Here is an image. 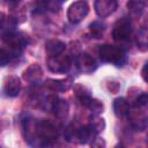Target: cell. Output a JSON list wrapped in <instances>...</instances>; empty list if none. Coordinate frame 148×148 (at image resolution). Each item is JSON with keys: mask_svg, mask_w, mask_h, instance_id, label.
I'll return each mask as SVG.
<instances>
[{"mask_svg": "<svg viewBox=\"0 0 148 148\" xmlns=\"http://www.w3.org/2000/svg\"><path fill=\"white\" fill-rule=\"evenodd\" d=\"M98 56L102 61L109 62L116 66H123L126 61V51L119 46L114 45H101L98 49Z\"/></svg>", "mask_w": 148, "mask_h": 148, "instance_id": "cell-1", "label": "cell"}, {"mask_svg": "<svg viewBox=\"0 0 148 148\" xmlns=\"http://www.w3.org/2000/svg\"><path fill=\"white\" fill-rule=\"evenodd\" d=\"M2 40L5 44L9 46L10 51L18 54L29 43V37L23 32H14L7 30L2 32Z\"/></svg>", "mask_w": 148, "mask_h": 148, "instance_id": "cell-2", "label": "cell"}, {"mask_svg": "<svg viewBox=\"0 0 148 148\" xmlns=\"http://www.w3.org/2000/svg\"><path fill=\"white\" fill-rule=\"evenodd\" d=\"M36 135L44 141V145H50L58 139L57 127L49 120L36 121Z\"/></svg>", "mask_w": 148, "mask_h": 148, "instance_id": "cell-3", "label": "cell"}, {"mask_svg": "<svg viewBox=\"0 0 148 148\" xmlns=\"http://www.w3.org/2000/svg\"><path fill=\"white\" fill-rule=\"evenodd\" d=\"M89 12V6L86 1L83 0H79L73 2L67 10V18L71 23L76 24L79 22H81L88 14Z\"/></svg>", "mask_w": 148, "mask_h": 148, "instance_id": "cell-4", "label": "cell"}, {"mask_svg": "<svg viewBox=\"0 0 148 148\" xmlns=\"http://www.w3.org/2000/svg\"><path fill=\"white\" fill-rule=\"evenodd\" d=\"M46 65H47V68L52 73L64 74L71 67V59H69L68 56H64L61 53V54H58V56L49 57L47 61H46Z\"/></svg>", "mask_w": 148, "mask_h": 148, "instance_id": "cell-5", "label": "cell"}, {"mask_svg": "<svg viewBox=\"0 0 148 148\" xmlns=\"http://www.w3.org/2000/svg\"><path fill=\"white\" fill-rule=\"evenodd\" d=\"M132 32V27H131V21L126 17L119 18L112 29V37L117 42H125L130 39Z\"/></svg>", "mask_w": 148, "mask_h": 148, "instance_id": "cell-6", "label": "cell"}, {"mask_svg": "<svg viewBox=\"0 0 148 148\" xmlns=\"http://www.w3.org/2000/svg\"><path fill=\"white\" fill-rule=\"evenodd\" d=\"M128 119L131 123V126L135 131H143L148 126V114L143 111V109L134 106V109H130L128 113Z\"/></svg>", "mask_w": 148, "mask_h": 148, "instance_id": "cell-7", "label": "cell"}, {"mask_svg": "<svg viewBox=\"0 0 148 148\" xmlns=\"http://www.w3.org/2000/svg\"><path fill=\"white\" fill-rule=\"evenodd\" d=\"M75 64H76L77 69H79L81 73H84V74H90V73H92V72L96 69V67H97L95 59H94L90 54L84 53V52H83V53H80V54L76 57Z\"/></svg>", "mask_w": 148, "mask_h": 148, "instance_id": "cell-8", "label": "cell"}, {"mask_svg": "<svg viewBox=\"0 0 148 148\" xmlns=\"http://www.w3.org/2000/svg\"><path fill=\"white\" fill-rule=\"evenodd\" d=\"M117 0H95V12L99 17H108L117 9Z\"/></svg>", "mask_w": 148, "mask_h": 148, "instance_id": "cell-9", "label": "cell"}, {"mask_svg": "<svg viewBox=\"0 0 148 148\" xmlns=\"http://www.w3.org/2000/svg\"><path fill=\"white\" fill-rule=\"evenodd\" d=\"M21 82L16 76H8L3 81V91L8 97H15L20 94Z\"/></svg>", "mask_w": 148, "mask_h": 148, "instance_id": "cell-10", "label": "cell"}, {"mask_svg": "<svg viewBox=\"0 0 148 148\" xmlns=\"http://www.w3.org/2000/svg\"><path fill=\"white\" fill-rule=\"evenodd\" d=\"M47 89L52 91H66L71 88L72 86V80L66 79V80H54V79H49L45 81L44 84Z\"/></svg>", "mask_w": 148, "mask_h": 148, "instance_id": "cell-11", "label": "cell"}, {"mask_svg": "<svg viewBox=\"0 0 148 148\" xmlns=\"http://www.w3.org/2000/svg\"><path fill=\"white\" fill-rule=\"evenodd\" d=\"M65 47H66V44L59 39H50L45 43V52L49 54V57L61 54Z\"/></svg>", "mask_w": 148, "mask_h": 148, "instance_id": "cell-12", "label": "cell"}, {"mask_svg": "<svg viewBox=\"0 0 148 148\" xmlns=\"http://www.w3.org/2000/svg\"><path fill=\"white\" fill-rule=\"evenodd\" d=\"M97 134V132L92 128L91 125H87V126H82L80 128H77V139L76 142L79 143H87L90 140H95V135Z\"/></svg>", "mask_w": 148, "mask_h": 148, "instance_id": "cell-13", "label": "cell"}, {"mask_svg": "<svg viewBox=\"0 0 148 148\" xmlns=\"http://www.w3.org/2000/svg\"><path fill=\"white\" fill-rule=\"evenodd\" d=\"M52 111L57 118L64 119L68 114L69 105H68L67 101H65V99H54V102L52 104Z\"/></svg>", "mask_w": 148, "mask_h": 148, "instance_id": "cell-14", "label": "cell"}, {"mask_svg": "<svg viewBox=\"0 0 148 148\" xmlns=\"http://www.w3.org/2000/svg\"><path fill=\"white\" fill-rule=\"evenodd\" d=\"M43 75L42 68L39 65L37 64H32L30 65L24 72H23V79L28 82H36L38 81Z\"/></svg>", "mask_w": 148, "mask_h": 148, "instance_id": "cell-15", "label": "cell"}, {"mask_svg": "<svg viewBox=\"0 0 148 148\" xmlns=\"http://www.w3.org/2000/svg\"><path fill=\"white\" fill-rule=\"evenodd\" d=\"M145 9V1L143 0H128L127 2V10L132 18H139Z\"/></svg>", "mask_w": 148, "mask_h": 148, "instance_id": "cell-16", "label": "cell"}, {"mask_svg": "<svg viewBox=\"0 0 148 148\" xmlns=\"http://www.w3.org/2000/svg\"><path fill=\"white\" fill-rule=\"evenodd\" d=\"M130 111V104L124 97H118L113 101V112L118 118L127 116Z\"/></svg>", "mask_w": 148, "mask_h": 148, "instance_id": "cell-17", "label": "cell"}, {"mask_svg": "<svg viewBox=\"0 0 148 148\" xmlns=\"http://www.w3.org/2000/svg\"><path fill=\"white\" fill-rule=\"evenodd\" d=\"M135 43L141 52L148 51V28H141L135 35Z\"/></svg>", "mask_w": 148, "mask_h": 148, "instance_id": "cell-18", "label": "cell"}, {"mask_svg": "<svg viewBox=\"0 0 148 148\" xmlns=\"http://www.w3.org/2000/svg\"><path fill=\"white\" fill-rule=\"evenodd\" d=\"M104 30H105V25L101 21H94L89 25V31L92 38H101L103 36Z\"/></svg>", "mask_w": 148, "mask_h": 148, "instance_id": "cell-19", "label": "cell"}, {"mask_svg": "<svg viewBox=\"0 0 148 148\" xmlns=\"http://www.w3.org/2000/svg\"><path fill=\"white\" fill-rule=\"evenodd\" d=\"M64 136L66 139V141L68 142H74L77 139V128L74 125H68L65 130Z\"/></svg>", "mask_w": 148, "mask_h": 148, "instance_id": "cell-20", "label": "cell"}, {"mask_svg": "<svg viewBox=\"0 0 148 148\" xmlns=\"http://www.w3.org/2000/svg\"><path fill=\"white\" fill-rule=\"evenodd\" d=\"M87 108L90 109L91 112H94L95 114H99L101 112H103V104L98 99H95V98H91Z\"/></svg>", "mask_w": 148, "mask_h": 148, "instance_id": "cell-21", "label": "cell"}, {"mask_svg": "<svg viewBox=\"0 0 148 148\" xmlns=\"http://www.w3.org/2000/svg\"><path fill=\"white\" fill-rule=\"evenodd\" d=\"M134 106L140 108V109H147L148 108V94H140L134 102Z\"/></svg>", "mask_w": 148, "mask_h": 148, "instance_id": "cell-22", "label": "cell"}, {"mask_svg": "<svg viewBox=\"0 0 148 148\" xmlns=\"http://www.w3.org/2000/svg\"><path fill=\"white\" fill-rule=\"evenodd\" d=\"M89 125H91L92 126V128L98 133V132H101V131H103L104 130V127H105V123H104V119H102V118H98V117H92L91 118V121H90V124Z\"/></svg>", "mask_w": 148, "mask_h": 148, "instance_id": "cell-23", "label": "cell"}, {"mask_svg": "<svg viewBox=\"0 0 148 148\" xmlns=\"http://www.w3.org/2000/svg\"><path fill=\"white\" fill-rule=\"evenodd\" d=\"M141 75H142V79L148 83V64L143 66V68L141 71Z\"/></svg>", "mask_w": 148, "mask_h": 148, "instance_id": "cell-24", "label": "cell"}, {"mask_svg": "<svg viewBox=\"0 0 148 148\" xmlns=\"http://www.w3.org/2000/svg\"><path fill=\"white\" fill-rule=\"evenodd\" d=\"M22 0H7V2L9 3V5H12V6H15V5H17V3H20Z\"/></svg>", "mask_w": 148, "mask_h": 148, "instance_id": "cell-25", "label": "cell"}, {"mask_svg": "<svg viewBox=\"0 0 148 148\" xmlns=\"http://www.w3.org/2000/svg\"><path fill=\"white\" fill-rule=\"evenodd\" d=\"M35 1H36V3H37V5H39V6L44 7V3H45V1H46V0H35Z\"/></svg>", "mask_w": 148, "mask_h": 148, "instance_id": "cell-26", "label": "cell"}, {"mask_svg": "<svg viewBox=\"0 0 148 148\" xmlns=\"http://www.w3.org/2000/svg\"><path fill=\"white\" fill-rule=\"evenodd\" d=\"M145 6H147V7H148V0H145Z\"/></svg>", "mask_w": 148, "mask_h": 148, "instance_id": "cell-27", "label": "cell"}, {"mask_svg": "<svg viewBox=\"0 0 148 148\" xmlns=\"http://www.w3.org/2000/svg\"><path fill=\"white\" fill-rule=\"evenodd\" d=\"M60 1H61V2H64V1H67V0H60Z\"/></svg>", "mask_w": 148, "mask_h": 148, "instance_id": "cell-28", "label": "cell"}]
</instances>
